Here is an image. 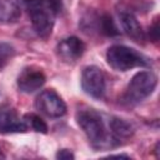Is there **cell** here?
Wrapping results in <instances>:
<instances>
[{
  "mask_svg": "<svg viewBox=\"0 0 160 160\" xmlns=\"http://www.w3.org/2000/svg\"><path fill=\"white\" fill-rule=\"evenodd\" d=\"M0 159H5V155L2 154V151L0 150Z\"/></svg>",
  "mask_w": 160,
  "mask_h": 160,
  "instance_id": "19",
  "label": "cell"
},
{
  "mask_svg": "<svg viewBox=\"0 0 160 160\" xmlns=\"http://www.w3.org/2000/svg\"><path fill=\"white\" fill-rule=\"evenodd\" d=\"M76 122L95 149L111 148L119 141L111 135L102 116L94 109H80L76 112Z\"/></svg>",
  "mask_w": 160,
  "mask_h": 160,
  "instance_id": "1",
  "label": "cell"
},
{
  "mask_svg": "<svg viewBox=\"0 0 160 160\" xmlns=\"http://www.w3.org/2000/svg\"><path fill=\"white\" fill-rule=\"evenodd\" d=\"M84 51H85V45L76 36L65 38L56 46L58 56L68 64H72L76 60H79L82 56Z\"/></svg>",
  "mask_w": 160,
  "mask_h": 160,
  "instance_id": "7",
  "label": "cell"
},
{
  "mask_svg": "<svg viewBox=\"0 0 160 160\" xmlns=\"http://www.w3.org/2000/svg\"><path fill=\"white\" fill-rule=\"evenodd\" d=\"M108 64L118 71H128L139 66H148V59L138 52L135 49H131L125 45H112L106 51Z\"/></svg>",
  "mask_w": 160,
  "mask_h": 160,
  "instance_id": "3",
  "label": "cell"
},
{
  "mask_svg": "<svg viewBox=\"0 0 160 160\" xmlns=\"http://www.w3.org/2000/svg\"><path fill=\"white\" fill-rule=\"evenodd\" d=\"M99 24H100V30H101L102 34L109 35V36H112V35H118L119 34L118 28H116L114 20L111 19V16H109V15L101 16L100 20H99Z\"/></svg>",
  "mask_w": 160,
  "mask_h": 160,
  "instance_id": "14",
  "label": "cell"
},
{
  "mask_svg": "<svg viewBox=\"0 0 160 160\" xmlns=\"http://www.w3.org/2000/svg\"><path fill=\"white\" fill-rule=\"evenodd\" d=\"M120 24L122 30L134 40L140 41L144 39V32L141 25L136 20V18L130 12H121L120 14Z\"/></svg>",
  "mask_w": 160,
  "mask_h": 160,
  "instance_id": "10",
  "label": "cell"
},
{
  "mask_svg": "<svg viewBox=\"0 0 160 160\" xmlns=\"http://www.w3.org/2000/svg\"><path fill=\"white\" fill-rule=\"evenodd\" d=\"M109 130L111 135L119 141L120 139H128L132 135L134 128L130 122L120 118H111L109 121Z\"/></svg>",
  "mask_w": 160,
  "mask_h": 160,
  "instance_id": "11",
  "label": "cell"
},
{
  "mask_svg": "<svg viewBox=\"0 0 160 160\" xmlns=\"http://www.w3.org/2000/svg\"><path fill=\"white\" fill-rule=\"evenodd\" d=\"M28 126L24 119H20L18 112L10 106L0 108V132L11 134V132H24Z\"/></svg>",
  "mask_w": 160,
  "mask_h": 160,
  "instance_id": "9",
  "label": "cell"
},
{
  "mask_svg": "<svg viewBox=\"0 0 160 160\" xmlns=\"http://www.w3.org/2000/svg\"><path fill=\"white\" fill-rule=\"evenodd\" d=\"M24 121H25L28 128H31L36 132H41V134H46L48 132L46 122L39 115H36V114H28V115H25Z\"/></svg>",
  "mask_w": 160,
  "mask_h": 160,
  "instance_id": "13",
  "label": "cell"
},
{
  "mask_svg": "<svg viewBox=\"0 0 160 160\" xmlns=\"http://www.w3.org/2000/svg\"><path fill=\"white\" fill-rule=\"evenodd\" d=\"M14 55V49L11 45L0 42V68L5 65V62Z\"/></svg>",
  "mask_w": 160,
  "mask_h": 160,
  "instance_id": "15",
  "label": "cell"
},
{
  "mask_svg": "<svg viewBox=\"0 0 160 160\" xmlns=\"http://www.w3.org/2000/svg\"><path fill=\"white\" fill-rule=\"evenodd\" d=\"M75 155L69 150V149H61L56 152V159L59 160H72Z\"/></svg>",
  "mask_w": 160,
  "mask_h": 160,
  "instance_id": "17",
  "label": "cell"
},
{
  "mask_svg": "<svg viewBox=\"0 0 160 160\" xmlns=\"http://www.w3.org/2000/svg\"><path fill=\"white\" fill-rule=\"evenodd\" d=\"M45 0H18V6L28 10L29 12L42 6Z\"/></svg>",
  "mask_w": 160,
  "mask_h": 160,
  "instance_id": "16",
  "label": "cell"
},
{
  "mask_svg": "<svg viewBox=\"0 0 160 160\" xmlns=\"http://www.w3.org/2000/svg\"><path fill=\"white\" fill-rule=\"evenodd\" d=\"M29 14H30L34 31L38 34V36H40L42 39H48L51 35V31L54 28L55 14L51 10H49L45 6V4L40 8L30 11Z\"/></svg>",
  "mask_w": 160,
  "mask_h": 160,
  "instance_id": "6",
  "label": "cell"
},
{
  "mask_svg": "<svg viewBox=\"0 0 160 160\" xmlns=\"http://www.w3.org/2000/svg\"><path fill=\"white\" fill-rule=\"evenodd\" d=\"M156 85L158 76L152 71H139L131 78L122 95V101L128 105H136L149 98Z\"/></svg>",
  "mask_w": 160,
  "mask_h": 160,
  "instance_id": "2",
  "label": "cell"
},
{
  "mask_svg": "<svg viewBox=\"0 0 160 160\" xmlns=\"http://www.w3.org/2000/svg\"><path fill=\"white\" fill-rule=\"evenodd\" d=\"M20 18V8L11 0H0V22H15Z\"/></svg>",
  "mask_w": 160,
  "mask_h": 160,
  "instance_id": "12",
  "label": "cell"
},
{
  "mask_svg": "<svg viewBox=\"0 0 160 160\" xmlns=\"http://www.w3.org/2000/svg\"><path fill=\"white\" fill-rule=\"evenodd\" d=\"M149 34H150V38H151L152 41H158L159 40V24H158V19L155 20V22L150 28Z\"/></svg>",
  "mask_w": 160,
  "mask_h": 160,
  "instance_id": "18",
  "label": "cell"
},
{
  "mask_svg": "<svg viewBox=\"0 0 160 160\" xmlns=\"http://www.w3.org/2000/svg\"><path fill=\"white\" fill-rule=\"evenodd\" d=\"M81 88L91 98L100 99L105 94L106 81L102 70L95 65L86 66L81 74Z\"/></svg>",
  "mask_w": 160,
  "mask_h": 160,
  "instance_id": "4",
  "label": "cell"
},
{
  "mask_svg": "<svg viewBox=\"0 0 160 160\" xmlns=\"http://www.w3.org/2000/svg\"><path fill=\"white\" fill-rule=\"evenodd\" d=\"M36 109L50 118H60L66 112V104L54 90H44L36 98Z\"/></svg>",
  "mask_w": 160,
  "mask_h": 160,
  "instance_id": "5",
  "label": "cell"
},
{
  "mask_svg": "<svg viewBox=\"0 0 160 160\" xmlns=\"http://www.w3.org/2000/svg\"><path fill=\"white\" fill-rule=\"evenodd\" d=\"M45 75L41 69L38 68H25L18 76V88L25 94H31L39 90L45 84Z\"/></svg>",
  "mask_w": 160,
  "mask_h": 160,
  "instance_id": "8",
  "label": "cell"
}]
</instances>
